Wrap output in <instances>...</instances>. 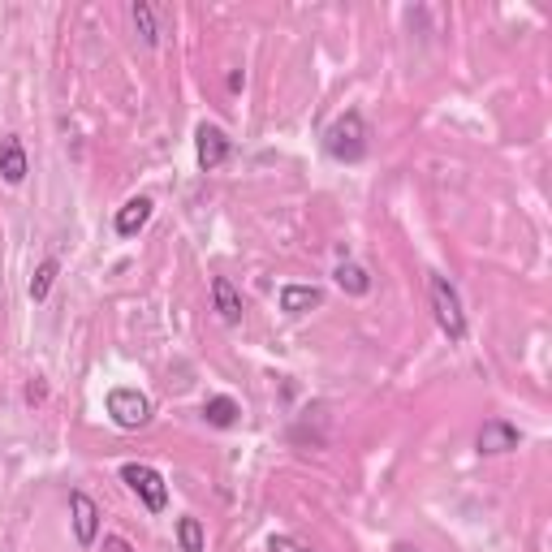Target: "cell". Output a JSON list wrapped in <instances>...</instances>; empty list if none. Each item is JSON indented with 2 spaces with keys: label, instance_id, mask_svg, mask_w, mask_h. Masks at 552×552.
Instances as JSON below:
<instances>
[{
  "label": "cell",
  "instance_id": "obj_11",
  "mask_svg": "<svg viewBox=\"0 0 552 552\" xmlns=\"http://www.w3.org/2000/svg\"><path fill=\"white\" fill-rule=\"evenodd\" d=\"M147 220H151V199L138 195V199H130L126 207H117V220H113V225H117L121 238H134V233L143 229Z\"/></svg>",
  "mask_w": 552,
  "mask_h": 552
},
{
  "label": "cell",
  "instance_id": "obj_2",
  "mask_svg": "<svg viewBox=\"0 0 552 552\" xmlns=\"http://www.w3.org/2000/svg\"><path fill=\"white\" fill-rule=\"evenodd\" d=\"M427 298H432V315H436L440 333H445L449 341H466V311H462V298H458V289H453L449 276L432 272Z\"/></svg>",
  "mask_w": 552,
  "mask_h": 552
},
{
  "label": "cell",
  "instance_id": "obj_16",
  "mask_svg": "<svg viewBox=\"0 0 552 552\" xmlns=\"http://www.w3.org/2000/svg\"><path fill=\"white\" fill-rule=\"evenodd\" d=\"M52 281H57V259H44V264H39V272L31 276V302H44L48 289H52Z\"/></svg>",
  "mask_w": 552,
  "mask_h": 552
},
{
  "label": "cell",
  "instance_id": "obj_19",
  "mask_svg": "<svg viewBox=\"0 0 552 552\" xmlns=\"http://www.w3.org/2000/svg\"><path fill=\"white\" fill-rule=\"evenodd\" d=\"M393 552H419V548H410V544H397Z\"/></svg>",
  "mask_w": 552,
  "mask_h": 552
},
{
  "label": "cell",
  "instance_id": "obj_9",
  "mask_svg": "<svg viewBox=\"0 0 552 552\" xmlns=\"http://www.w3.org/2000/svg\"><path fill=\"white\" fill-rule=\"evenodd\" d=\"M324 302V289L320 285H285L281 289V311L285 315H302L311 307H320Z\"/></svg>",
  "mask_w": 552,
  "mask_h": 552
},
{
  "label": "cell",
  "instance_id": "obj_1",
  "mask_svg": "<svg viewBox=\"0 0 552 552\" xmlns=\"http://www.w3.org/2000/svg\"><path fill=\"white\" fill-rule=\"evenodd\" d=\"M367 121H363V113H341L333 126H328V134H324V147H328V156L333 160H341V164H358V160H367Z\"/></svg>",
  "mask_w": 552,
  "mask_h": 552
},
{
  "label": "cell",
  "instance_id": "obj_15",
  "mask_svg": "<svg viewBox=\"0 0 552 552\" xmlns=\"http://www.w3.org/2000/svg\"><path fill=\"white\" fill-rule=\"evenodd\" d=\"M134 26H138V35H143V44H147V48H156L160 31H156V13H151L147 0H138V5H134Z\"/></svg>",
  "mask_w": 552,
  "mask_h": 552
},
{
  "label": "cell",
  "instance_id": "obj_5",
  "mask_svg": "<svg viewBox=\"0 0 552 552\" xmlns=\"http://www.w3.org/2000/svg\"><path fill=\"white\" fill-rule=\"evenodd\" d=\"M195 156H199L203 173H216L220 164L229 160V134L220 126H212V121H203V126L195 130Z\"/></svg>",
  "mask_w": 552,
  "mask_h": 552
},
{
  "label": "cell",
  "instance_id": "obj_17",
  "mask_svg": "<svg viewBox=\"0 0 552 552\" xmlns=\"http://www.w3.org/2000/svg\"><path fill=\"white\" fill-rule=\"evenodd\" d=\"M268 552H311V548H302L298 540H289V535H272V540H268Z\"/></svg>",
  "mask_w": 552,
  "mask_h": 552
},
{
  "label": "cell",
  "instance_id": "obj_12",
  "mask_svg": "<svg viewBox=\"0 0 552 552\" xmlns=\"http://www.w3.org/2000/svg\"><path fill=\"white\" fill-rule=\"evenodd\" d=\"M238 414H242V406L233 402V397H212V402L203 406V419L212 427H233V423H238Z\"/></svg>",
  "mask_w": 552,
  "mask_h": 552
},
{
  "label": "cell",
  "instance_id": "obj_3",
  "mask_svg": "<svg viewBox=\"0 0 552 552\" xmlns=\"http://www.w3.org/2000/svg\"><path fill=\"white\" fill-rule=\"evenodd\" d=\"M121 479L130 483V488L138 492V501H143L151 514H160L164 505H169V488H164V479H160V471H151V466H143V462H126L121 466Z\"/></svg>",
  "mask_w": 552,
  "mask_h": 552
},
{
  "label": "cell",
  "instance_id": "obj_6",
  "mask_svg": "<svg viewBox=\"0 0 552 552\" xmlns=\"http://www.w3.org/2000/svg\"><path fill=\"white\" fill-rule=\"evenodd\" d=\"M69 514H74V540L82 548H91L95 535H100V509H95V501L87 492H74L69 496Z\"/></svg>",
  "mask_w": 552,
  "mask_h": 552
},
{
  "label": "cell",
  "instance_id": "obj_10",
  "mask_svg": "<svg viewBox=\"0 0 552 552\" xmlns=\"http://www.w3.org/2000/svg\"><path fill=\"white\" fill-rule=\"evenodd\" d=\"M0 177H5L9 186H18L26 177V151H22V143L13 134L0 138Z\"/></svg>",
  "mask_w": 552,
  "mask_h": 552
},
{
  "label": "cell",
  "instance_id": "obj_14",
  "mask_svg": "<svg viewBox=\"0 0 552 552\" xmlns=\"http://www.w3.org/2000/svg\"><path fill=\"white\" fill-rule=\"evenodd\" d=\"M177 544L182 552H203V522L199 518H177Z\"/></svg>",
  "mask_w": 552,
  "mask_h": 552
},
{
  "label": "cell",
  "instance_id": "obj_4",
  "mask_svg": "<svg viewBox=\"0 0 552 552\" xmlns=\"http://www.w3.org/2000/svg\"><path fill=\"white\" fill-rule=\"evenodd\" d=\"M108 414L117 427H147L151 423V402L138 389H113L108 393Z\"/></svg>",
  "mask_w": 552,
  "mask_h": 552
},
{
  "label": "cell",
  "instance_id": "obj_13",
  "mask_svg": "<svg viewBox=\"0 0 552 552\" xmlns=\"http://www.w3.org/2000/svg\"><path fill=\"white\" fill-rule=\"evenodd\" d=\"M337 285L345 289V294H354V298H363L367 289H371V276H367V268H358V264H337Z\"/></svg>",
  "mask_w": 552,
  "mask_h": 552
},
{
  "label": "cell",
  "instance_id": "obj_18",
  "mask_svg": "<svg viewBox=\"0 0 552 552\" xmlns=\"http://www.w3.org/2000/svg\"><path fill=\"white\" fill-rule=\"evenodd\" d=\"M104 552H134V548L121 540V535H108V540H104Z\"/></svg>",
  "mask_w": 552,
  "mask_h": 552
},
{
  "label": "cell",
  "instance_id": "obj_8",
  "mask_svg": "<svg viewBox=\"0 0 552 552\" xmlns=\"http://www.w3.org/2000/svg\"><path fill=\"white\" fill-rule=\"evenodd\" d=\"M212 302H216V311H220L225 324L242 320V294L229 285V276H212Z\"/></svg>",
  "mask_w": 552,
  "mask_h": 552
},
{
  "label": "cell",
  "instance_id": "obj_7",
  "mask_svg": "<svg viewBox=\"0 0 552 552\" xmlns=\"http://www.w3.org/2000/svg\"><path fill=\"white\" fill-rule=\"evenodd\" d=\"M518 440H522V432H518L514 423H505V419H488V423L479 427L475 445H479V453H488V458H496V453L518 449Z\"/></svg>",
  "mask_w": 552,
  "mask_h": 552
}]
</instances>
